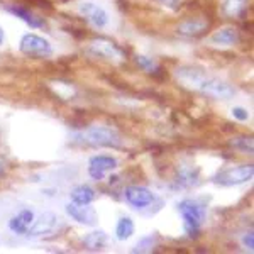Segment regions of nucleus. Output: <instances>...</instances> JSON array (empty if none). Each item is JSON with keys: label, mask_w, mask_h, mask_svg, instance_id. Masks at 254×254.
I'll list each match as a JSON object with an SVG mask.
<instances>
[{"label": "nucleus", "mask_w": 254, "mask_h": 254, "mask_svg": "<svg viewBox=\"0 0 254 254\" xmlns=\"http://www.w3.org/2000/svg\"><path fill=\"white\" fill-rule=\"evenodd\" d=\"M83 244H85V248L90 249V251H98V249H102L105 244H107V234H105L104 231L90 232V234L85 236Z\"/></svg>", "instance_id": "nucleus-16"}, {"label": "nucleus", "mask_w": 254, "mask_h": 254, "mask_svg": "<svg viewBox=\"0 0 254 254\" xmlns=\"http://www.w3.org/2000/svg\"><path fill=\"white\" fill-rule=\"evenodd\" d=\"M232 144H234V146H241L244 151H249V153L253 151V141L249 137H239V139H236Z\"/></svg>", "instance_id": "nucleus-21"}, {"label": "nucleus", "mask_w": 254, "mask_h": 254, "mask_svg": "<svg viewBox=\"0 0 254 254\" xmlns=\"http://www.w3.org/2000/svg\"><path fill=\"white\" fill-rule=\"evenodd\" d=\"M2 173H3V165L0 163V175H2Z\"/></svg>", "instance_id": "nucleus-27"}, {"label": "nucleus", "mask_w": 254, "mask_h": 254, "mask_svg": "<svg viewBox=\"0 0 254 254\" xmlns=\"http://www.w3.org/2000/svg\"><path fill=\"white\" fill-rule=\"evenodd\" d=\"M9 10L12 12L14 15H17L24 20V22H27L31 27H43V20L39 17H36L32 12H29L27 9H24V7H9Z\"/></svg>", "instance_id": "nucleus-19"}, {"label": "nucleus", "mask_w": 254, "mask_h": 254, "mask_svg": "<svg viewBox=\"0 0 254 254\" xmlns=\"http://www.w3.org/2000/svg\"><path fill=\"white\" fill-rule=\"evenodd\" d=\"M134 234V222L129 217H122L116 225V237L119 241H127Z\"/></svg>", "instance_id": "nucleus-18"}, {"label": "nucleus", "mask_w": 254, "mask_h": 254, "mask_svg": "<svg viewBox=\"0 0 254 254\" xmlns=\"http://www.w3.org/2000/svg\"><path fill=\"white\" fill-rule=\"evenodd\" d=\"M90 53L98 56V58H105V60H116V61L124 60L122 49L117 44H114L112 41L107 39H93L90 43Z\"/></svg>", "instance_id": "nucleus-8"}, {"label": "nucleus", "mask_w": 254, "mask_h": 254, "mask_svg": "<svg viewBox=\"0 0 254 254\" xmlns=\"http://www.w3.org/2000/svg\"><path fill=\"white\" fill-rule=\"evenodd\" d=\"M85 144L95 147H121L122 139L119 132L112 127L105 126H93L85 130L81 136H78Z\"/></svg>", "instance_id": "nucleus-3"}, {"label": "nucleus", "mask_w": 254, "mask_h": 254, "mask_svg": "<svg viewBox=\"0 0 254 254\" xmlns=\"http://www.w3.org/2000/svg\"><path fill=\"white\" fill-rule=\"evenodd\" d=\"M208 27V22L205 20H187V22L180 24L178 32L183 36H198L202 34Z\"/></svg>", "instance_id": "nucleus-15"}, {"label": "nucleus", "mask_w": 254, "mask_h": 254, "mask_svg": "<svg viewBox=\"0 0 254 254\" xmlns=\"http://www.w3.org/2000/svg\"><path fill=\"white\" fill-rule=\"evenodd\" d=\"M165 5H168V7H171V9H176V7L180 5V0H161Z\"/></svg>", "instance_id": "nucleus-25"}, {"label": "nucleus", "mask_w": 254, "mask_h": 254, "mask_svg": "<svg viewBox=\"0 0 254 254\" xmlns=\"http://www.w3.org/2000/svg\"><path fill=\"white\" fill-rule=\"evenodd\" d=\"M254 175L253 165H241V166H232L227 170H222L220 173L214 176V183L222 187H237L243 183L249 182Z\"/></svg>", "instance_id": "nucleus-4"}, {"label": "nucleus", "mask_w": 254, "mask_h": 254, "mask_svg": "<svg viewBox=\"0 0 254 254\" xmlns=\"http://www.w3.org/2000/svg\"><path fill=\"white\" fill-rule=\"evenodd\" d=\"M20 53L31 58H46L53 55V46L48 39L41 38L38 34H26L20 39Z\"/></svg>", "instance_id": "nucleus-5"}, {"label": "nucleus", "mask_w": 254, "mask_h": 254, "mask_svg": "<svg viewBox=\"0 0 254 254\" xmlns=\"http://www.w3.org/2000/svg\"><path fill=\"white\" fill-rule=\"evenodd\" d=\"M153 244H154V239H153V236H149V237H146V239H142L134 251H149V249L153 248Z\"/></svg>", "instance_id": "nucleus-22"}, {"label": "nucleus", "mask_w": 254, "mask_h": 254, "mask_svg": "<svg viewBox=\"0 0 254 254\" xmlns=\"http://www.w3.org/2000/svg\"><path fill=\"white\" fill-rule=\"evenodd\" d=\"M210 41L217 46H234L239 41V34L234 27H224V29L214 32Z\"/></svg>", "instance_id": "nucleus-13"}, {"label": "nucleus", "mask_w": 254, "mask_h": 254, "mask_svg": "<svg viewBox=\"0 0 254 254\" xmlns=\"http://www.w3.org/2000/svg\"><path fill=\"white\" fill-rule=\"evenodd\" d=\"M117 168V159L112 156H105V154H98V156L90 158L88 161V175L92 176L95 182L104 180V176L109 171L116 170Z\"/></svg>", "instance_id": "nucleus-7"}, {"label": "nucleus", "mask_w": 254, "mask_h": 254, "mask_svg": "<svg viewBox=\"0 0 254 254\" xmlns=\"http://www.w3.org/2000/svg\"><path fill=\"white\" fill-rule=\"evenodd\" d=\"M66 214L69 217H73L76 222H80L83 225H95L97 220H98L95 208L90 207V203H87V205H80V203H68Z\"/></svg>", "instance_id": "nucleus-11"}, {"label": "nucleus", "mask_w": 254, "mask_h": 254, "mask_svg": "<svg viewBox=\"0 0 254 254\" xmlns=\"http://www.w3.org/2000/svg\"><path fill=\"white\" fill-rule=\"evenodd\" d=\"M154 193L151 190H147L144 187H127L126 188V200L129 205L134 208H146L154 202Z\"/></svg>", "instance_id": "nucleus-9"}, {"label": "nucleus", "mask_w": 254, "mask_h": 254, "mask_svg": "<svg viewBox=\"0 0 254 254\" xmlns=\"http://www.w3.org/2000/svg\"><path fill=\"white\" fill-rule=\"evenodd\" d=\"M78 12L80 15H83L92 26L98 27V29H102V27H105L109 24L107 10L93 2H81L78 5Z\"/></svg>", "instance_id": "nucleus-6"}, {"label": "nucleus", "mask_w": 254, "mask_h": 254, "mask_svg": "<svg viewBox=\"0 0 254 254\" xmlns=\"http://www.w3.org/2000/svg\"><path fill=\"white\" fill-rule=\"evenodd\" d=\"M243 243H244V246H248L249 249H253V248H254V236L251 234V232H249L248 236H244Z\"/></svg>", "instance_id": "nucleus-24"}, {"label": "nucleus", "mask_w": 254, "mask_h": 254, "mask_svg": "<svg viewBox=\"0 0 254 254\" xmlns=\"http://www.w3.org/2000/svg\"><path fill=\"white\" fill-rule=\"evenodd\" d=\"M136 63L147 73H158L159 71V66H158L156 61L147 58V56H136Z\"/></svg>", "instance_id": "nucleus-20"}, {"label": "nucleus", "mask_w": 254, "mask_h": 254, "mask_svg": "<svg viewBox=\"0 0 254 254\" xmlns=\"http://www.w3.org/2000/svg\"><path fill=\"white\" fill-rule=\"evenodd\" d=\"M178 212L183 217V225H185L187 234L190 237H195L202 229L203 220H205V205L198 200L187 198L178 203Z\"/></svg>", "instance_id": "nucleus-2"}, {"label": "nucleus", "mask_w": 254, "mask_h": 254, "mask_svg": "<svg viewBox=\"0 0 254 254\" xmlns=\"http://www.w3.org/2000/svg\"><path fill=\"white\" fill-rule=\"evenodd\" d=\"M71 202L73 203H80V205H87V203H92L93 200H95V190L93 188H90L88 185H80L76 188H73L71 193Z\"/></svg>", "instance_id": "nucleus-14"}, {"label": "nucleus", "mask_w": 254, "mask_h": 254, "mask_svg": "<svg viewBox=\"0 0 254 254\" xmlns=\"http://www.w3.org/2000/svg\"><path fill=\"white\" fill-rule=\"evenodd\" d=\"M232 116H234L236 119H239V121H248V119H249L248 110L243 109V107H234V109H232Z\"/></svg>", "instance_id": "nucleus-23"}, {"label": "nucleus", "mask_w": 254, "mask_h": 254, "mask_svg": "<svg viewBox=\"0 0 254 254\" xmlns=\"http://www.w3.org/2000/svg\"><path fill=\"white\" fill-rule=\"evenodd\" d=\"M34 212L29 210V208H24V210H20L17 215H14L12 219L9 220V229L10 232H14V234L17 236H22L26 234L27 231H29V227L34 222Z\"/></svg>", "instance_id": "nucleus-12"}, {"label": "nucleus", "mask_w": 254, "mask_h": 254, "mask_svg": "<svg viewBox=\"0 0 254 254\" xmlns=\"http://www.w3.org/2000/svg\"><path fill=\"white\" fill-rule=\"evenodd\" d=\"M56 224H58V217L53 214V212H44L38 219H34V222L29 227V231L26 232V236L32 237V239L39 236H46L56 227Z\"/></svg>", "instance_id": "nucleus-10"}, {"label": "nucleus", "mask_w": 254, "mask_h": 254, "mask_svg": "<svg viewBox=\"0 0 254 254\" xmlns=\"http://www.w3.org/2000/svg\"><path fill=\"white\" fill-rule=\"evenodd\" d=\"M3 43V31H2V27H0V44Z\"/></svg>", "instance_id": "nucleus-26"}, {"label": "nucleus", "mask_w": 254, "mask_h": 254, "mask_svg": "<svg viewBox=\"0 0 254 254\" xmlns=\"http://www.w3.org/2000/svg\"><path fill=\"white\" fill-rule=\"evenodd\" d=\"M248 10V0H224V12L229 17H241Z\"/></svg>", "instance_id": "nucleus-17"}, {"label": "nucleus", "mask_w": 254, "mask_h": 254, "mask_svg": "<svg viewBox=\"0 0 254 254\" xmlns=\"http://www.w3.org/2000/svg\"><path fill=\"white\" fill-rule=\"evenodd\" d=\"M175 76L183 87L195 90L202 95L219 98V100H229L236 95V88L227 81L208 75L207 71L195 66H180L175 71Z\"/></svg>", "instance_id": "nucleus-1"}]
</instances>
